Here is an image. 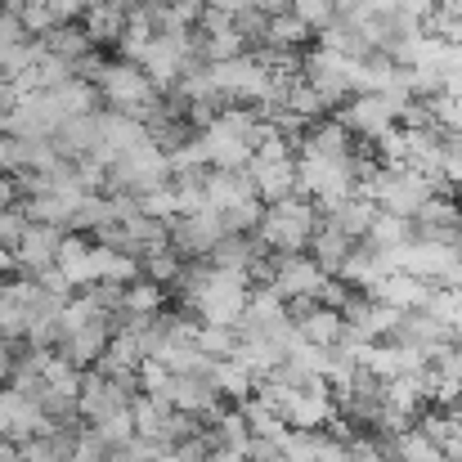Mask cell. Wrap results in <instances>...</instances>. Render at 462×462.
<instances>
[{"label": "cell", "mask_w": 462, "mask_h": 462, "mask_svg": "<svg viewBox=\"0 0 462 462\" xmlns=\"http://www.w3.org/2000/svg\"><path fill=\"white\" fill-rule=\"evenodd\" d=\"M319 207L310 202L306 193H288L279 202H265V216L256 225V238L265 243V252L288 256V252H306L310 234L319 229Z\"/></svg>", "instance_id": "6da1fadb"}, {"label": "cell", "mask_w": 462, "mask_h": 462, "mask_svg": "<svg viewBox=\"0 0 462 462\" xmlns=\"http://www.w3.org/2000/svg\"><path fill=\"white\" fill-rule=\"evenodd\" d=\"M95 90L108 99V108H117V113H126V117H135L144 126L162 113V90L144 77V68L135 59H108Z\"/></svg>", "instance_id": "7a4b0ae2"}, {"label": "cell", "mask_w": 462, "mask_h": 462, "mask_svg": "<svg viewBox=\"0 0 462 462\" xmlns=\"http://www.w3.org/2000/svg\"><path fill=\"white\" fill-rule=\"evenodd\" d=\"M355 63H359V59H346V54H337V50L314 45L310 54H301V77L323 95L328 108H341V104L355 95Z\"/></svg>", "instance_id": "3957f363"}, {"label": "cell", "mask_w": 462, "mask_h": 462, "mask_svg": "<svg viewBox=\"0 0 462 462\" xmlns=\"http://www.w3.org/2000/svg\"><path fill=\"white\" fill-rule=\"evenodd\" d=\"M409 99H395V95H350L341 108H337V122L355 135V140H377L382 131L400 126V113H404Z\"/></svg>", "instance_id": "277c9868"}, {"label": "cell", "mask_w": 462, "mask_h": 462, "mask_svg": "<svg viewBox=\"0 0 462 462\" xmlns=\"http://www.w3.org/2000/svg\"><path fill=\"white\" fill-rule=\"evenodd\" d=\"M220 238H225V220H220V211H211V207L171 220V247H175L184 261H207Z\"/></svg>", "instance_id": "5b68a950"}, {"label": "cell", "mask_w": 462, "mask_h": 462, "mask_svg": "<svg viewBox=\"0 0 462 462\" xmlns=\"http://www.w3.org/2000/svg\"><path fill=\"white\" fill-rule=\"evenodd\" d=\"M243 171L252 175V189L261 202H279L297 193V157L292 153H252Z\"/></svg>", "instance_id": "8992f818"}, {"label": "cell", "mask_w": 462, "mask_h": 462, "mask_svg": "<svg viewBox=\"0 0 462 462\" xmlns=\"http://www.w3.org/2000/svg\"><path fill=\"white\" fill-rule=\"evenodd\" d=\"M323 279H328V274L314 265L310 252H288V256H274V279H270V288H274L283 301H297V297H319Z\"/></svg>", "instance_id": "52a82bcc"}, {"label": "cell", "mask_w": 462, "mask_h": 462, "mask_svg": "<svg viewBox=\"0 0 462 462\" xmlns=\"http://www.w3.org/2000/svg\"><path fill=\"white\" fill-rule=\"evenodd\" d=\"M59 238L63 229L59 225H45V220H27L18 243H14V256H18V274H41L45 265L59 261Z\"/></svg>", "instance_id": "ba28073f"}, {"label": "cell", "mask_w": 462, "mask_h": 462, "mask_svg": "<svg viewBox=\"0 0 462 462\" xmlns=\"http://www.w3.org/2000/svg\"><path fill=\"white\" fill-rule=\"evenodd\" d=\"M50 140H54V149H59L63 162H77V157L99 153V140H104V131H99V108H95V113L63 117V122H59V131H54Z\"/></svg>", "instance_id": "9c48e42d"}, {"label": "cell", "mask_w": 462, "mask_h": 462, "mask_svg": "<svg viewBox=\"0 0 462 462\" xmlns=\"http://www.w3.org/2000/svg\"><path fill=\"white\" fill-rule=\"evenodd\" d=\"M108 337H113V319H95V323H86V328L63 332V341H59L54 350H59L68 364H77V368L86 373V368H95V359L104 355Z\"/></svg>", "instance_id": "30bf717a"}, {"label": "cell", "mask_w": 462, "mask_h": 462, "mask_svg": "<svg viewBox=\"0 0 462 462\" xmlns=\"http://www.w3.org/2000/svg\"><path fill=\"white\" fill-rule=\"evenodd\" d=\"M202 193H207V207H211V211H229L234 202L256 198L247 171H207V175H202Z\"/></svg>", "instance_id": "8fae6325"}, {"label": "cell", "mask_w": 462, "mask_h": 462, "mask_svg": "<svg viewBox=\"0 0 462 462\" xmlns=\"http://www.w3.org/2000/svg\"><path fill=\"white\" fill-rule=\"evenodd\" d=\"M431 297V283L418 279V274H404V270H391L377 288H373V301H386L395 310H422Z\"/></svg>", "instance_id": "7c38bea8"}, {"label": "cell", "mask_w": 462, "mask_h": 462, "mask_svg": "<svg viewBox=\"0 0 462 462\" xmlns=\"http://www.w3.org/2000/svg\"><path fill=\"white\" fill-rule=\"evenodd\" d=\"M126 23H131V14L117 0H90V9L81 14V27L90 32L95 45H117L122 32H126Z\"/></svg>", "instance_id": "4fadbf2b"}, {"label": "cell", "mask_w": 462, "mask_h": 462, "mask_svg": "<svg viewBox=\"0 0 462 462\" xmlns=\"http://www.w3.org/2000/svg\"><path fill=\"white\" fill-rule=\"evenodd\" d=\"M350 247H355V238H346L332 220H319V229L310 234V256H314V265L323 270V274H337L341 270V261L350 256Z\"/></svg>", "instance_id": "5bb4252c"}, {"label": "cell", "mask_w": 462, "mask_h": 462, "mask_svg": "<svg viewBox=\"0 0 462 462\" xmlns=\"http://www.w3.org/2000/svg\"><path fill=\"white\" fill-rule=\"evenodd\" d=\"M207 382L216 386V395L225 400V404H243L247 395H252V368H243L234 355L229 359H211V373H207Z\"/></svg>", "instance_id": "9a60e30c"}, {"label": "cell", "mask_w": 462, "mask_h": 462, "mask_svg": "<svg viewBox=\"0 0 462 462\" xmlns=\"http://www.w3.org/2000/svg\"><path fill=\"white\" fill-rule=\"evenodd\" d=\"M386 462H445V454L422 427H404L386 440Z\"/></svg>", "instance_id": "2e32d148"}, {"label": "cell", "mask_w": 462, "mask_h": 462, "mask_svg": "<svg viewBox=\"0 0 462 462\" xmlns=\"http://www.w3.org/2000/svg\"><path fill=\"white\" fill-rule=\"evenodd\" d=\"M409 238H413V220L377 207V216H373V225L364 229V238H359V243H364V247H373V252H391V247H400V243H409Z\"/></svg>", "instance_id": "e0dca14e"}, {"label": "cell", "mask_w": 462, "mask_h": 462, "mask_svg": "<svg viewBox=\"0 0 462 462\" xmlns=\"http://www.w3.org/2000/svg\"><path fill=\"white\" fill-rule=\"evenodd\" d=\"M41 45H45L50 54H59V59H68V63H77L81 54H90V50H99V45L90 41V32H86L81 23H59V27H50V32L41 36Z\"/></svg>", "instance_id": "ac0fdd59"}, {"label": "cell", "mask_w": 462, "mask_h": 462, "mask_svg": "<svg viewBox=\"0 0 462 462\" xmlns=\"http://www.w3.org/2000/svg\"><path fill=\"white\" fill-rule=\"evenodd\" d=\"M373 216H377V202H373V198H364V193H355V198H346L337 211H328L323 220H332L346 238H355V243H359V238H364V229L373 225Z\"/></svg>", "instance_id": "d6986e66"}, {"label": "cell", "mask_w": 462, "mask_h": 462, "mask_svg": "<svg viewBox=\"0 0 462 462\" xmlns=\"http://www.w3.org/2000/svg\"><path fill=\"white\" fill-rule=\"evenodd\" d=\"M314 41V27L306 18H297L292 9H279L270 14V27H265V45H279V50H301Z\"/></svg>", "instance_id": "ffe728a7"}, {"label": "cell", "mask_w": 462, "mask_h": 462, "mask_svg": "<svg viewBox=\"0 0 462 462\" xmlns=\"http://www.w3.org/2000/svg\"><path fill=\"white\" fill-rule=\"evenodd\" d=\"M122 310H131V314H162L166 310V288L153 283V279H135V283H126V292H122Z\"/></svg>", "instance_id": "44dd1931"}, {"label": "cell", "mask_w": 462, "mask_h": 462, "mask_svg": "<svg viewBox=\"0 0 462 462\" xmlns=\"http://www.w3.org/2000/svg\"><path fill=\"white\" fill-rule=\"evenodd\" d=\"M90 431H95V440H99L104 449H117V445H126V440L135 436V418H131V409H117V413L90 422Z\"/></svg>", "instance_id": "7402d4cb"}, {"label": "cell", "mask_w": 462, "mask_h": 462, "mask_svg": "<svg viewBox=\"0 0 462 462\" xmlns=\"http://www.w3.org/2000/svg\"><path fill=\"white\" fill-rule=\"evenodd\" d=\"M202 355H211V359H229L234 355V346H238V328H220V323H202L198 328V341H193Z\"/></svg>", "instance_id": "603a6c76"}, {"label": "cell", "mask_w": 462, "mask_h": 462, "mask_svg": "<svg viewBox=\"0 0 462 462\" xmlns=\"http://www.w3.org/2000/svg\"><path fill=\"white\" fill-rule=\"evenodd\" d=\"M314 462H350V449L341 436L332 431H319V449H314Z\"/></svg>", "instance_id": "cb8c5ba5"}, {"label": "cell", "mask_w": 462, "mask_h": 462, "mask_svg": "<svg viewBox=\"0 0 462 462\" xmlns=\"http://www.w3.org/2000/svg\"><path fill=\"white\" fill-rule=\"evenodd\" d=\"M50 5V14L59 18V23H77L86 9H90V0H45Z\"/></svg>", "instance_id": "d4e9b609"}, {"label": "cell", "mask_w": 462, "mask_h": 462, "mask_svg": "<svg viewBox=\"0 0 462 462\" xmlns=\"http://www.w3.org/2000/svg\"><path fill=\"white\" fill-rule=\"evenodd\" d=\"M14 202H18V184H14V175L0 171V211H9Z\"/></svg>", "instance_id": "484cf974"}, {"label": "cell", "mask_w": 462, "mask_h": 462, "mask_svg": "<svg viewBox=\"0 0 462 462\" xmlns=\"http://www.w3.org/2000/svg\"><path fill=\"white\" fill-rule=\"evenodd\" d=\"M440 454H445V462H462V436H449L440 445Z\"/></svg>", "instance_id": "4316f807"}, {"label": "cell", "mask_w": 462, "mask_h": 462, "mask_svg": "<svg viewBox=\"0 0 462 462\" xmlns=\"http://www.w3.org/2000/svg\"><path fill=\"white\" fill-rule=\"evenodd\" d=\"M243 5H252V9H261V14H279V9H288V0H243Z\"/></svg>", "instance_id": "83f0119b"}, {"label": "cell", "mask_w": 462, "mask_h": 462, "mask_svg": "<svg viewBox=\"0 0 462 462\" xmlns=\"http://www.w3.org/2000/svg\"><path fill=\"white\" fill-rule=\"evenodd\" d=\"M211 462H247V454H238V449H216Z\"/></svg>", "instance_id": "f1b7e54d"}]
</instances>
